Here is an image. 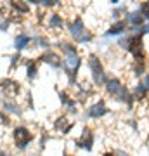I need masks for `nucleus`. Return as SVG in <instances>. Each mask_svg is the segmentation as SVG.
Masks as SVG:
<instances>
[{
    "instance_id": "nucleus-20",
    "label": "nucleus",
    "mask_w": 149,
    "mask_h": 156,
    "mask_svg": "<svg viewBox=\"0 0 149 156\" xmlns=\"http://www.w3.org/2000/svg\"><path fill=\"white\" fill-rule=\"evenodd\" d=\"M118 2H120V0H111V4H118Z\"/></svg>"
},
{
    "instance_id": "nucleus-12",
    "label": "nucleus",
    "mask_w": 149,
    "mask_h": 156,
    "mask_svg": "<svg viewBox=\"0 0 149 156\" xmlns=\"http://www.w3.org/2000/svg\"><path fill=\"white\" fill-rule=\"evenodd\" d=\"M49 26L50 30H61L64 26V21L59 14H50L49 16Z\"/></svg>"
},
{
    "instance_id": "nucleus-15",
    "label": "nucleus",
    "mask_w": 149,
    "mask_h": 156,
    "mask_svg": "<svg viewBox=\"0 0 149 156\" xmlns=\"http://www.w3.org/2000/svg\"><path fill=\"white\" fill-rule=\"evenodd\" d=\"M26 66H28V78H30V80H35V78H37V71H38L35 61H28Z\"/></svg>"
},
{
    "instance_id": "nucleus-10",
    "label": "nucleus",
    "mask_w": 149,
    "mask_h": 156,
    "mask_svg": "<svg viewBox=\"0 0 149 156\" xmlns=\"http://www.w3.org/2000/svg\"><path fill=\"white\" fill-rule=\"evenodd\" d=\"M144 21H146V19H144V16H142V12L140 11L128 12L127 14V23L130 24V26H140Z\"/></svg>"
},
{
    "instance_id": "nucleus-11",
    "label": "nucleus",
    "mask_w": 149,
    "mask_h": 156,
    "mask_svg": "<svg viewBox=\"0 0 149 156\" xmlns=\"http://www.w3.org/2000/svg\"><path fill=\"white\" fill-rule=\"evenodd\" d=\"M31 42V38L28 37V35H17L16 37V42H14V47H16V50L17 52H21V50H24L28 47V44Z\"/></svg>"
},
{
    "instance_id": "nucleus-4",
    "label": "nucleus",
    "mask_w": 149,
    "mask_h": 156,
    "mask_svg": "<svg viewBox=\"0 0 149 156\" xmlns=\"http://www.w3.org/2000/svg\"><path fill=\"white\" fill-rule=\"evenodd\" d=\"M88 66H90V71H92V80H94L95 85H104V82L108 80L106 78V71L101 59L95 54H90L88 56Z\"/></svg>"
},
{
    "instance_id": "nucleus-3",
    "label": "nucleus",
    "mask_w": 149,
    "mask_h": 156,
    "mask_svg": "<svg viewBox=\"0 0 149 156\" xmlns=\"http://www.w3.org/2000/svg\"><path fill=\"white\" fill-rule=\"evenodd\" d=\"M68 30H69V35L73 37V40L76 44H88L94 38V35L83 26L82 17H75V21H71L68 24Z\"/></svg>"
},
{
    "instance_id": "nucleus-19",
    "label": "nucleus",
    "mask_w": 149,
    "mask_h": 156,
    "mask_svg": "<svg viewBox=\"0 0 149 156\" xmlns=\"http://www.w3.org/2000/svg\"><path fill=\"white\" fill-rule=\"evenodd\" d=\"M57 2L59 0H38V4L44 7H54V5H57Z\"/></svg>"
},
{
    "instance_id": "nucleus-8",
    "label": "nucleus",
    "mask_w": 149,
    "mask_h": 156,
    "mask_svg": "<svg viewBox=\"0 0 149 156\" xmlns=\"http://www.w3.org/2000/svg\"><path fill=\"white\" fill-rule=\"evenodd\" d=\"M40 61L49 62L50 66H54V68H61L62 66V57H59L55 52H45L44 56L40 57Z\"/></svg>"
},
{
    "instance_id": "nucleus-2",
    "label": "nucleus",
    "mask_w": 149,
    "mask_h": 156,
    "mask_svg": "<svg viewBox=\"0 0 149 156\" xmlns=\"http://www.w3.org/2000/svg\"><path fill=\"white\" fill-rule=\"evenodd\" d=\"M104 87H106V92L116 101H122V102H128V104H132V99L133 95L128 92V89L125 85L118 80V78H109V80H106L104 82Z\"/></svg>"
},
{
    "instance_id": "nucleus-13",
    "label": "nucleus",
    "mask_w": 149,
    "mask_h": 156,
    "mask_svg": "<svg viewBox=\"0 0 149 156\" xmlns=\"http://www.w3.org/2000/svg\"><path fill=\"white\" fill-rule=\"evenodd\" d=\"M125 33V23H118L111 30H108L104 33V37H115V35H123Z\"/></svg>"
},
{
    "instance_id": "nucleus-17",
    "label": "nucleus",
    "mask_w": 149,
    "mask_h": 156,
    "mask_svg": "<svg viewBox=\"0 0 149 156\" xmlns=\"http://www.w3.org/2000/svg\"><path fill=\"white\" fill-rule=\"evenodd\" d=\"M35 44H38L40 47H45V49H49V47H50L49 40L44 38V37H37V38H35Z\"/></svg>"
},
{
    "instance_id": "nucleus-9",
    "label": "nucleus",
    "mask_w": 149,
    "mask_h": 156,
    "mask_svg": "<svg viewBox=\"0 0 149 156\" xmlns=\"http://www.w3.org/2000/svg\"><path fill=\"white\" fill-rule=\"evenodd\" d=\"M147 92H149V76H146L142 80V83H139L137 87H135L133 95H135L137 99H144V97L147 95Z\"/></svg>"
},
{
    "instance_id": "nucleus-16",
    "label": "nucleus",
    "mask_w": 149,
    "mask_h": 156,
    "mask_svg": "<svg viewBox=\"0 0 149 156\" xmlns=\"http://www.w3.org/2000/svg\"><path fill=\"white\" fill-rule=\"evenodd\" d=\"M4 109H5V111H9V113H14V115H19V113H21L19 106H16L12 101H9V102L5 101V102H4Z\"/></svg>"
},
{
    "instance_id": "nucleus-1",
    "label": "nucleus",
    "mask_w": 149,
    "mask_h": 156,
    "mask_svg": "<svg viewBox=\"0 0 149 156\" xmlns=\"http://www.w3.org/2000/svg\"><path fill=\"white\" fill-rule=\"evenodd\" d=\"M59 49L64 54V57H62V68L66 69L68 76H69V82L75 83V75L78 73L80 64H82V57L78 54V49L73 44H69V42H61Z\"/></svg>"
},
{
    "instance_id": "nucleus-5",
    "label": "nucleus",
    "mask_w": 149,
    "mask_h": 156,
    "mask_svg": "<svg viewBox=\"0 0 149 156\" xmlns=\"http://www.w3.org/2000/svg\"><path fill=\"white\" fill-rule=\"evenodd\" d=\"M14 140H16L17 149H26L28 144L33 140V135L30 134V130L26 127L19 125V127L14 128Z\"/></svg>"
},
{
    "instance_id": "nucleus-7",
    "label": "nucleus",
    "mask_w": 149,
    "mask_h": 156,
    "mask_svg": "<svg viewBox=\"0 0 149 156\" xmlns=\"http://www.w3.org/2000/svg\"><path fill=\"white\" fill-rule=\"evenodd\" d=\"M106 113H108V108H106L104 99H99L95 104H92L88 108V116H92V118H101V116H104Z\"/></svg>"
},
{
    "instance_id": "nucleus-6",
    "label": "nucleus",
    "mask_w": 149,
    "mask_h": 156,
    "mask_svg": "<svg viewBox=\"0 0 149 156\" xmlns=\"http://www.w3.org/2000/svg\"><path fill=\"white\" fill-rule=\"evenodd\" d=\"M92 144H94V134H92V130L90 128H83V135L76 140V146L85 151H90L92 149Z\"/></svg>"
},
{
    "instance_id": "nucleus-18",
    "label": "nucleus",
    "mask_w": 149,
    "mask_h": 156,
    "mask_svg": "<svg viewBox=\"0 0 149 156\" xmlns=\"http://www.w3.org/2000/svg\"><path fill=\"white\" fill-rule=\"evenodd\" d=\"M140 12H142L144 19H147V21H149V0L142 4V7H140Z\"/></svg>"
},
{
    "instance_id": "nucleus-14",
    "label": "nucleus",
    "mask_w": 149,
    "mask_h": 156,
    "mask_svg": "<svg viewBox=\"0 0 149 156\" xmlns=\"http://www.w3.org/2000/svg\"><path fill=\"white\" fill-rule=\"evenodd\" d=\"M11 5L17 11V14H26V12L30 11L24 0H12V2H11Z\"/></svg>"
}]
</instances>
